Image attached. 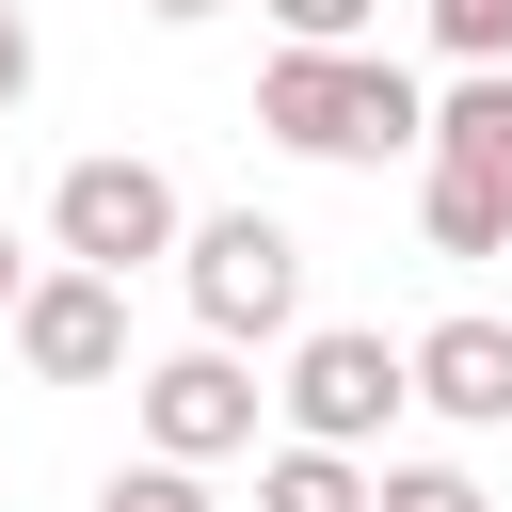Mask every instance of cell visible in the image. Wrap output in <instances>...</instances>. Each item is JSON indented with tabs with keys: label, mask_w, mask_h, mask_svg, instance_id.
Listing matches in <instances>:
<instances>
[{
	"label": "cell",
	"mask_w": 512,
	"mask_h": 512,
	"mask_svg": "<svg viewBox=\"0 0 512 512\" xmlns=\"http://www.w3.org/2000/svg\"><path fill=\"white\" fill-rule=\"evenodd\" d=\"M416 80L384 64V48H272L256 64V128L288 144V160H416Z\"/></svg>",
	"instance_id": "1"
},
{
	"label": "cell",
	"mask_w": 512,
	"mask_h": 512,
	"mask_svg": "<svg viewBox=\"0 0 512 512\" xmlns=\"http://www.w3.org/2000/svg\"><path fill=\"white\" fill-rule=\"evenodd\" d=\"M176 288H192V336H224V352L304 336V240H288L272 208H208V224H176Z\"/></svg>",
	"instance_id": "2"
},
{
	"label": "cell",
	"mask_w": 512,
	"mask_h": 512,
	"mask_svg": "<svg viewBox=\"0 0 512 512\" xmlns=\"http://www.w3.org/2000/svg\"><path fill=\"white\" fill-rule=\"evenodd\" d=\"M176 224H192V208H176V176H160V160H128V144H96V160H64V176H48V256H80V272H112V288H128L144 256H176Z\"/></svg>",
	"instance_id": "3"
},
{
	"label": "cell",
	"mask_w": 512,
	"mask_h": 512,
	"mask_svg": "<svg viewBox=\"0 0 512 512\" xmlns=\"http://www.w3.org/2000/svg\"><path fill=\"white\" fill-rule=\"evenodd\" d=\"M288 432L304 448H368V432H400V336H368V320H320V336H288Z\"/></svg>",
	"instance_id": "4"
},
{
	"label": "cell",
	"mask_w": 512,
	"mask_h": 512,
	"mask_svg": "<svg viewBox=\"0 0 512 512\" xmlns=\"http://www.w3.org/2000/svg\"><path fill=\"white\" fill-rule=\"evenodd\" d=\"M256 368L224 352V336H192V352H160V368H128V416H144V448L160 464H240L256 448Z\"/></svg>",
	"instance_id": "5"
},
{
	"label": "cell",
	"mask_w": 512,
	"mask_h": 512,
	"mask_svg": "<svg viewBox=\"0 0 512 512\" xmlns=\"http://www.w3.org/2000/svg\"><path fill=\"white\" fill-rule=\"evenodd\" d=\"M0 336H16V368H32V384H128V288H112V272H80V256H64V272H32Z\"/></svg>",
	"instance_id": "6"
},
{
	"label": "cell",
	"mask_w": 512,
	"mask_h": 512,
	"mask_svg": "<svg viewBox=\"0 0 512 512\" xmlns=\"http://www.w3.org/2000/svg\"><path fill=\"white\" fill-rule=\"evenodd\" d=\"M400 384L448 416V432H512V320H432V336H400Z\"/></svg>",
	"instance_id": "7"
},
{
	"label": "cell",
	"mask_w": 512,
	"mask_h": 512,
	"mask_svg": "<svg viewBox=\"0 0 512 512\" xmlns=\"http://www.w3.org/2000/svg\"><path fill=\"white\" fill-rule=\"evenodd\" d=\"M416 160H448L464 192H496V208H512V64H464V80L416 112Z\"/></svg>",
	"instance_id": "8"
},
{
	"label": "cell",
	"mask_w": 512,
	"mask_h": 512,
	"mask_svg": "<svg viewBox=\"0 0 512 512\" xmlns=\"http://www.w3.org/2000/svg\"><path fill=\"white\" fill-rule=\"evenodd\" d=\"M256 512H368V448H304V432H288V448L256 464Z\"/></svg>",
	"instance_id": "9"
},
{
	"label": "cell",
	"mask_w": 512,
	"mask_h": 512,
	"mask_svg": "<svg viewBox=\"0 0 512 512\" xmlns=\"http://www.w3.org/2000/svg\"><path fill=\"white\" fill-rule=\"evenodd\" d=\"M416 224H432V256H512V208H496V192H464L448 160H416Z\"/></svg>",
	"instance_id": "10"
},
{
	"label": "cell",
	"mask_w": 512,
	"mask_h": 512,
	"mask_svg": "<svg viewBox=\"0 0 512 512\" xmlns=\"http://www.w3.org/2000/svg\"><path fill=\"white\" fill-rule=\"evenodd\" d=\"M96 512H208V464H160V448H144V464L96 480Z\"/></svg>",
	"instance_id": "11"
},
{
	"label": "cell",
	"mask_w": 512,
	"mask_h": 512,
	"mask_svg": "<svg viewBox=\"0 0 512 512\" xmlns=\"http://www.w3.org/2000/svg\"><path fill=\"white\" fill-rule=\"evenodd\" d=\"M368 512H496V496H480L464 464H384V480H368Z\"/></svg>",
	"instance_id": "12"
},
{
	"label": "cell",
	"mask_w": 512,
	"mask_h": 512,
	"mask_svg": "<svg viewBox=\"0 0 512 512\" xmlns=\"http://www.w3.org/2000/svg\"><path fill=\"white\" fill-rule=\"evenodd\" d=\"M256 16H272L288 48H368V16H384V0H256Z\"/></svg>",
	"instance_id": "13"
},
{
	"label": "cell",
	"mask_w": 512,
	"mask_h": 512,
	"mask_svg": "<svg viewBox=\"0 0 512 512\" xmlns=\"http://www.w3.org/2000/svg\"><path fill=\"white\" fill-rule=\"evenodd\" d=\"M432 48L448 64H512V0H432Z\"/></svg>",
	"instance_id": "14"
},
{
	"label": "cell",
	"mask_w": 512,
	"mask_h": 512,
	"mask_svg": "<svg viewBox=\"0 0 512 512\" xmlns=\"http://www.w3.org/2000/svg\"><path fill=\"white\" fill-rule=\"evenodd\" d=\"M16 96H32V16L0 0V112H16Z\"/></svg>",
	"instance_id": "15"
},
{
	"label": "cell",
	"mask_w": 512,
	"mask_h": 512,
	"mask_svg": "<svg viewBox=\"0 0 512 512\" xmlns=\"http://www.w3.org/2000/svg\"><path fill=\"white\" fill-rule=\"evenodd\" d=\"M16 288H32V240H16V224H0V320H16Z\"/></svg>",
	"instance_id": "16"
},
{
	"label": "cell",
	"mask_w": 512,
	"mask_h": 512,
	"mask_svg": "<svg viewBox=\"0 0 512 512\" xmlns=\"http://www.w3.org/2000/svg\"><path fill=\"white\" fill-rule=\"evenodd\" d=\"M144 16H160V32H208V16H224V0H144Z\"/></svg>",
	"instance_id": "17"
}]
</instances>
